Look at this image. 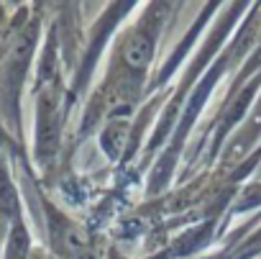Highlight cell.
Instances as JSON below:
<instances>
[{
    "instance_id": "1",
    "label": "cell",
    "mask_w": 261,
    "mask_h": 259,
    "mask_svg": "<svg viewBox=\"0 0 261 259\" xmlns=\"http://www.w3.org/2000/svg\"><path fill=\"white\" fill-rule=\"evenodd\" d=\"M154 57V39L149 31H134L125 41H123V49H120V59L123 64L130 69V72H136L141 75L149 62Z\"/></svg>"
},
{
    "instance_id": "2",
    "label": "cell",
    "mask_w": 261,
    "mask_h": 259,
    "mask_svg": "<svg viewBox=\"0 0 261 259\" xmlns=\"http://www.w3.org/2000/svg\"><path fill=\"white\" fill-rule=\"evenodd\" d=\"M18 223V193L8 175V167L0 157V223Z\"/></svg>"
},
{
    "instance_id": "3",
    "label": "cell",
    "mask_w": 261,
    "mask_h": 259,
    "mask_svg": "<svg viewBox=\"0 0 261 259\" xmlns=\"http://www.w3.org/2000/svg\"><path fill=\"white\" fill-rule=\"evenodd\" d=\"M34 259H44V256H41V254H36V256H34Z\"/></svg>"
}]
</instances>
